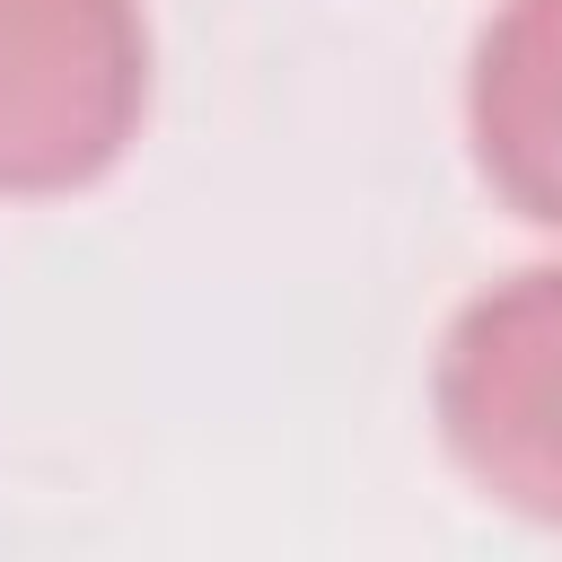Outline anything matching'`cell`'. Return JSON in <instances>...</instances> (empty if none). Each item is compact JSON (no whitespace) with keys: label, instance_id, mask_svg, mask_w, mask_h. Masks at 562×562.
Segmentation results:
<instances>
[{"label":"cell","instance_id":"6da1fadb","mask_svg":"<svg viewBox=\"0 0 562 562\" xmlns=\"http://www.w3.org/2000/svg\"><path fill=\"white\" fill-rule=\"evenodd\" d=\"M149 105L140 0H0V193L97 184Z\"/></svg>","mask_w":562,"mask_h":562},{"label":"cell","instance_id":"7a4b0ae2","mask_svg":"<svg viewBox=\"0 0 562 562\" xmlns=\"http://www.w3.org/2000/svg\"><path fill=\"white\" fill-rule=\"evenodd\" d=\"M439 439L518 518L562 527V263L492 281L439 342Z\"/></svg>","mask_w":562,"mask_h":562},{"label":"cell","instance_id":"3957f363","mask_svg":"<svg viewBox=\"0 0 562 562\" xmlns=\"http://www.w3.org/2000/svg\"><path fill=\"white\" fill-rule=\"evenodd\" d=\"M465 132L501 202L562 228V0H501L474 35Z\"/></svg>","mask_w":562,"mask_h":562}]
</instances>
